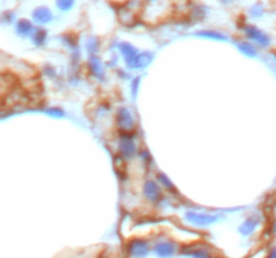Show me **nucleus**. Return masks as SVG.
<instances>
[{"label": "nucleus", "mask_w": 276, "mask_h": 258, "mask_svg": "<svg viewBox=\"0 0 276 258\" xmlns=\"http://www.w3.org/2000/svg\"><path fill=\"white\" fill-rule=\"evenodd\" d=\"M241 31H243L244 38L252 42L259 50H267L272 44V37L254 23H244Z\"/></svg>", "instance_id": "1"}, {"label": "nucleus", "mask_w": 276, "mask_h": 258, "mask_svg": "<svg viewBox=\"0 0 276 258\" xmlns=\"http://www.w3.org/2000/svg\"><path fill=\"white\" fill-rule=\"evenodd\" d=\"M119 155L122 156L124 160H132L137 155V147L135 143V139L131 133H122L118 141Z\"/></svg>", "instance_id": "2"}, {"label": "nucleus", "mask_w": 276, "mask_h": 258, "mask_svg": "<svg viewBox=\"0 0 276 258\" xmlns=\"http://www.w3.org/2000/svg\"><path fill=\"white\" fill-rule=\"evenodd\" d=\"M116 125L122 133H131L135 129V118L128 108H119L116 112Z\"/></svg>", "instance_id": "3"}, {"label": "nucleus", "mask_w": 276, "mask_h": 258, "mask_svg": "<svg viewBox=\"0 0 276 258\" xmlns=\"http://www.w3.org/2000/svg\"><path fill=\"white\" fill-rule=\"evenodd\" d=\"M186 221L189 223H192V225L205 227V226H209L212 223H216L217 221H220V217L214 214H203V213L189 211V213H186Z\"/></svg>", "instance_id": "4"}, {"label": "nucleus", "mask_w": 276, "mask_h": 258, "mask_svg": "<svg viewBox=\"0 0 276 258\" xmlns=\"http://www.w3.org/2000/svg\"><path fill=\"white\" fill-rule=\"evenodd\" d=\"M143 195L148 202L151 203H156L162 199V190H160V185L158 183V180L148 179L144 182Z\"/></svg>", "instance_id": "5"}, {"label": "nucleus", "mask_w": 276, "mask_h": 258, "mask_svg": "<svg viewBox=\"0 0 276 258\" xmlns=\"http://www.w3.org/2000/svg\"><path fill=\"white\" fill-rule=\"evenodd\" d=\"M118 47L123 59H124L125 66H127V69L131 70L133 62H135V59H136L137 54H139V50L133 44L129 43V42H122V43L118 44Z\"/></svg>", "instance_id": "6"}, {"label": "nucleus", "mask_w": 276, "mask_h": 258, "mask_svg": "<svg viewBox=\"0 0 276 258\" xmlns=\"http://www.w3.org/2000/svg\"><path fill=\"white\" fill-rule=\"evenodd\" d=\"M127 250L132 258H144L150 253V245L144 240H133L128 244Z\"/></svg>", "instance_id": "7"}, {"label": "nucleus", "mask_w": 276, "mask_h": 258, "mask_svg": "<svg viewBox=\"0 0 276 258\" xmlns=\"http://www.w3.org/2000/svg\"><path fill=\"white\" fill-rule=\"evenodd\" d=\"M194 37L202 38V39H210V41H216V42L231 41V38H229L226 34L220 31V30H213V29L199 30V31H197V33L194 34Z\"/></svg>", "instance_id": "8"}, {"label": "nucleus", "mask_w": 276, "mask_h": 258, "mask_svg": "<svg viewBox=\"0 0 276 258\" xmlns=\"http://www.w3.org/2000/svg\"><path fill=\"white\" fill-rule=\"evenodd\" d=\"M34 19H35V22L38 24H50L55 19V15L53 12L52 8L46 7V6H41V7L35 8V11H34Z\"/></svg>", "instance_id": "9"}, {"label": "nucleus", "mask_w": 276, "mask_h": 258, "mask_svg": "<svg viewBox=\"0 0 276 258\" xmlns=\"http://www.w3.org/2000/svg\"><path fill=\"white\" fill-rule=\"evenodd\" d=\"M89 71L92 74V77H95L99 81H104L105 80V70H104V65L101 63L100 58L97 56L89 57L88 61Z\"/></svg>", "instance_id": "10"}, {"label": "nucleus", "mask_w": 276, "mask_h": 258, "mask_svg": "<svg viewBox=\"0 0 276 258\" xmlns=\"http://www.w3.org/2000/svg\"><path fill=\"white\" fill-rule=\"evenodd\" d=\"M154 251L159 258H170L175 254L177 246H175V244H173V242L163 241V242H159V244L155 245Z\"/></svg>", "instance_id": "11"}, {"label": "nucleus", "mask_w": 276, "mask_h": 258, "mask_svg": "<svg viewBox=\"0 0 276 258\" xmlns=\"http://www.w3.org/2000/svg\"><path fill=\"white\" fill-rule=\"evenodd\" d=\"M154 61V53L151 51H139L135 62H133L131 70H142L150 65Z\"/></svg>", "instance_id": "12"}, {"label": "nucleus", "mask_w": 276, "mask_h": 258, "mask_svg": "<svg viewBox=\"0 0 276 258\" xmlns=\"http://www.w3.org/2000/svg\"><path fill=\"white\" fill-rule=\"evenodd\" d=\"M265 14H267V8L263 2H255L247 10V15L250 20H260L264 18Z\"/></svg>", "instance_id": "13"}, {"label": "nucleus", "mask_w": 276, "mask_h": 258, "mask_svg": "<svg viewBox=\"0 0 276 258\" xmlns=\"http://www.w3.org/2000/svg\"><path fill=\"white\" fill-rule=\"evenodd\" d=\"M85 51L88 54L89 57H95L97 56L100 53V48H101V41L100 38L96 37V35H90L85 39Z\"/></svg>", "instance_id": "14"}, {"label": "nucleus", "mask_w": 276, "mask_h": 258, "mask_svg": "<svg viewBox=\"0 0 276 258\" xmlns=\"http://www.w3.org/2000/svg\"><path fill=\"white\" fill-rule=\"evenodd\" d=\"M236 46H237L240 53L244 54V56L249 57V58H258L259 57V48L252 42L247 41V39L245 41H239L236 43Z\"/></svg>", "instance_id": "15"}, {"label": "nucleus", "mask_w": 276, "mask_h": 258, "mask_svg": "<svg viewBox=\"0 0 276 258\" xmlns=\"http://www.w3.org/2000/svg\"><path fill=\"white\" fill-rule=\"evenodd\" d=\"M259 223H260V218H259L258 215H252V217L247 218V219L244 221L243 225L240 226V233H241L243 236H249V234H252V233L256 230Z\"/></svg>", "instance_id": "16"}, {"label": "nucleus", "mask_w": 276, "mask_h": 258, "mask_svg": "<svg viewBox=\"0 0 276 258\" xmlns=\"http://www.w3.org/2000/svg\"><path fill=\"white\" fill-rule=\"evenodd\" d=\"M77 0H55V8L59 14H69L74 10Z\"/></svg>", "instance_id": "17"}, {"label": "nucleus", "mask_w": 276, "mask_h": 258, "mask_svg": "<svg viewBox=\"0 0 276 258\" xmlns=\"http://www.w3.org/2000/svg\"><path fill=\"white\" fill-rule=\"evenodd\" d=\"M156 180H158L159 185L162 186V187H165L166 190H169V191H175V186H174L171 179H170L166 173L163 172L156 173Z\"/></svg>", "instance_id": "18"}, {"label": "nucleus", "mask_w": 276, "mask_h": 258, "mask_svg": "<svg viewBox=\"0 0 276 258\" xmlns=\"http://www.w3.org/2000/svg\"><path fill=\"white\" fill-rule=\"evenodd\" d=\"M208 14H209L208 7L206 6H203V4H197V6H194V7L192 8V15L195 19H198V20L205 18Z\"/></svg>", "instance_id": "19"}, {"label": "nucleus", "mask_w": 276, "mask_h": 258, "mask_svg": "<svg viewBox=\"0 0 276 258\" xmlns=\"http://www.w3.org/2000/svg\"><path fill=\"white\" fill-rule=\"evenodd\" d=\"M61 41H62V43H65V46H69L70 48H77V41H76V38H74L73 34H63V35H61Z\"/></svg>", "instance_id": "20"}, {"label": "nucleus", "mask_w": 276, "mask_h": 258, "mask_svg": "<svg viewBox=\"0 0 276 258\" xmlns=\"http://www.w3.org/2000/svg\"><path fill=\"white\" fill-rule=\"evenodd\" d=\"M137 155H139L140 160L144 163V164H147V166H150L152 163V158L151 155H150V152L147 151V149H140L139 152H137Z\"/></svg>", "instance_id": "21"}, {"label": "nucleus", "mask_w": 276, "mask_h": 258, "mask_svg": "<svg viewBox=\"0 0 276 258\" xmlns=\"http://www.w3.org/2000/svg\"><path fill=\"white\" fill-rule=\"evenodd\" d=\"M35 35L38 37V39L35 41V43L37 44H44V42H46V39H48V31L44 29H39L37 30V33H35Z\"/></svg>", "instance_id": "22"}, {"label": "nucleus", "mask_w": 276, "mask_h": 258, "mask_svg": "<svg viewBox=\"0 0 276 258\" xmlns=\"http://www.w3.org/2000/svg\"><path fill=\"white\" fill-rule=\"evenodd\" d=\"M139 84H140V78L136 77L133 78L132 82H131V93H132V97L135 98L137 94V90H139Z\"/></svg>", "instance_id": "23"}, {"label": "nucleus", "mask_w": 276, "mask_h": 258, "mask_svg": "<svg viewBox=\"0 0 276 258\" xmlns=\"http://www.w3.org/2000/svg\"><path fill=\"white\" fill-rule=\"evenodd\" d=\"M192 255L194 258H209V255H208L206 251H203V250L194 251V253H192Z\"/></svg>", "instance_id": "24"}, {"label": "nucleus", "mask_w": 276, "mask_h": 258, "mask_svg": "<svg viewBox=\"0 0 276 258\" xmlns=\"http://www.w3.org/2000/svg\"><path fill=\"white\" fill-rule=\"evenodd\" d=\"M222 6H233L235 3H237L239 0H218Z\"/></svg>", "instance_id": "25"}, {"label": "nucleus", "mask_w": 276, "mask_h": 258, "mask_svg": "<svg viewBox=\"0 0 276 258\" xmlns=\"http://www.w3.org/2000/svg\"><path fill=\"white\" fill-rule=\"evenodd\" d=\"M267 258H276V247H273L272 250L269 251V254Z\"/></svg>", "instance_id": "26"}, {"label": "nucleus", "mask_w": 276, "mask_h": 258, "mask_svg": "<svg viewBox=\"0 0 276 258\" xmlns=\"http://www.w3.org/2000/svg\"><path fill=\"white\" fill-rule=\"evenodd\" d=\"M146 2H147L148 4H158V3H160L162 0H146Z\"/></svg>", "instance_id": "27"}, {"label": "nucleus", "mask_w": 276, "mask_h": 258, "mask_svg": "<svg viewBox=\"0 0 276 258\" xmlns=\"http://www.w3.org/2000/svg\"><path fill=\"white\" fill-rule=\"evenodd\" d=\"M272 230H273V233H275V236H276V221L273 222V226H272Z\"/></svg>", "instance_id": "28"}]
</instances>
